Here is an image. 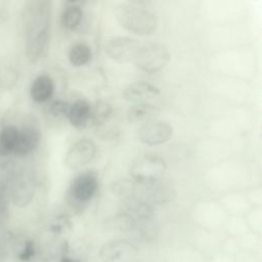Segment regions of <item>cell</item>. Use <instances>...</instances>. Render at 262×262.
Wrapping results in <instances>:
<instances>
[{
	"label": "cell",
	"mask_w": 262,
	"mask_h": 262,
	"mask_svg": "<svg viewBox=\"0 0 262 262\" xmlns=\"http://www.w3.org/2000/svg\"><path fill=\"white\" fill-rule=\"evenodd\" d=\"M52 6L48 0L26 2L21 11V24L25 35V50L31 62H37L47 52Z\"/></svg>",
	"instance_id": "1"
},
{
	"label": "cell",
	"mask_w": 262,
	"mask_h": 262,
	"mask_svg": "<svg viewBox=\"0 0 262 262\" xmlns=\"http://www.w3.org/2000/svg\"><path fill=\"white\" fill-rule=\"evenodd\" d=\"M116 17L127 31L139 35H151L157 29V17L143 3L130 1L118 5Z\"/></svg>",
	"instance_id": "2"
},
{
	"label": "cell",
	"mask_w": 262,
	"mask_h": 262,
	"mask_svg": "<svg viewBox=\"0 0 262 262\" xmlns=\"http://www.w3.org/2000/svg\"><path fill=\"white\" fill-rule=\"evenodd\" d=\"M37 190V176L33 168L23 166L14 169L9 184V202L17 208L28 207Z\"/></svg>",
	"instance_id": "3"
},
{
	"label": "cell",
	"mask_w": 262,
	"mask_h": 262,
	"mask_svg": "<svg viewBox=\"0 0 262 262\" xmlns=\"http://www.w3.org/2000/svg\"><path fill=\"white\" fill-rule=\"evenodd\" d=\"M167 164L163 158L155 154L138 156L130 166L132 181L140 186L149 185L162 179Z\"/></svg>",
	"instance_id": "4"
},
{
	"label": "cell",
	"mask_w": 262,
	"mask_h": 262,
	"mask_svg": "<svg viewBox=\"0 0 262 262\" xmlns=\"http://www.w3.org/2000/svg\"><path fill=\"white\" fill-rule=\"evenodd\" d=\"M170 60V53L166 46L160 43L140 44L133 63L140 71L155 74L163 70Z\"/></svg>",
	"instance_id": "5"
},
{
	"label": "cell",
	"mask_w": 262,
	"mask_h": 262,
	"mask_svg": "<svg viewBox=\"0 0 262 262\" xmlns=\"http://www.w3.org/2000/svg\"><path fill=\"white\" fill-rule=\"evenodd\" d=\"M98 189V177L94 171H85L73 179L69 190L68 201L76 207L89 203Z\"/></svg>",
	"instance_id": "6"
},
{
	"label": "cell",
	"mask_w": 262,
	"mask_h": 262,
	"mask_svg": "<svg viewBox=\"0 0 262 262\" xmlns=\"http://www.w3.org/2000/svg\"><path fill=\"white\" fill-rule=\"evenodd\" d=\"M172 126L164 121L152 120L144 123L137 133L138 140L146 145H159L167 142L172 136Z\"/></svg>",
	"instance_id": "7"
},
{
	"label": "cell",
	"mask_w": 262,
	"mask_h": 262,
	"mask_svg": "<svg viewBox=\"0 0 262 262\" xmlns=\"http://www.w3.org/2000/svg\"><path fill=\"white\" fill-rule=\"evenodd\" d=\"M137 248L129 239H114L104 244L99 255L105 262H130L137 254Z\"/></svg>",
	"instance_id": "8"
},
{
	"label": "cell",
	"mask_w": 262,
	"mask_h": 262,
	"mask_svg": "<svg viewBox=\"0 0 262 262\" xmlns=\"http://www.w3.org/2000/svg\"><path fill=\"white\" fill-rule=\"evenodd\" d=\"M96 145L89 138H81L68 150L64 164L71 169H79L89 164L95 157Z\"/></svg>",
	"instance_id": "9"
},
{
	"label": "cell",
	"mask_w": 262,
	"mask_h": 262,
	"mask_svg": "<svg viewBox=\"0 0 262 262\" xmlns=\"http://www.w3.org/2000/svg\"><path fill=\"white\" fill-rule=\"evenodd\" d=\"M140 44L130 37H114L105 45L106 54L118 62H133Z\"/></svg>",
	"instance_id": "10"
},
{
	"label": "cell",
	"mask_w": 262,
	"mask_h": 262,
	"mask_svg": "<svg viewBox=\"0 0 262 262\" xmlns=\"http://www.w3.org/2000/svg\"><path fill=\"white\" fill-rule=\"evenodd\" d=\"M41 141V132L39 128L33 125H25L18 128L17 140L14 148V155L25 157L33 154Z\"/></svg>",
	"instance_id": "11"
},
{
	"label": "cell",
	"mask_w": 262,
	"mask_h": 262,
	"mask_svg": "<svg viewBox=\"0 0 262 262\" xmlns=\"http://www.w3.org/2000/svg\"><path fill=\"white\" fill-rule=\"evenodd\" d=\"M135 222L151 220L155 215L154 207L138 195L126 198L123 203V211Z\"/></svg>",
	"instance_id": "12"
},
{
	"label": "cell",
	"mask_w": 262,
	"mask_h": 262,
	"mask_svg": "<svg viewBox=\"0 0 262 262\" xmlns=\"http://www.w3.org/2000/svg\"><path fill=\"white\" fill-rule=\"evenodd\" d=\"M161 93V89L146 81H137L130 84L124 90V97L135 103H144L157 97Z\"/></svg>",
	"instance_id": "13"
},
{
	"label": "cell",
	"mask_w": 262,
	"mask_h": 262,
	"mask_svg": "<svg viewBox=\"0 0 262 262\" xmlns=\"http://www.w3.org/2000/svg\"><path fill=\"white\" fill-rule=\"evenodd\" d=\"M140 187L142 188V192L138 196H140L150 205L165 204L173 198L172 187L169 186L167 183H164L162 179L149 185H144Z\"/></svg>",
	"instance_id": "14"
},
{
	"label": "cell",
	"mask_w": 262,
	"mask_h": 262,
	"mask_svg": "<svg viewBox=\"0 0 262 262\" xmlns=\"http://www.w3.org/2000/svg\"><path fill=\"white\" fill-rule=\"evenodd\" d=\"M54 93V81L48 75H39L36 77L30 87L31 98L37 103H43L52 97Z\"/></svg>",
	"instance_id": "15"
},
{
	"label": "cell",
	"mask_w": 262,
	"mask_h": 262,
	"mask_svg": "<svg viewBox=\"0 0 262 262\" xmlns=\"http://www.w3.org/2000/svg\"><path fill=\"white\" fill-rule=\"evenodd\" d=\"M39 254V249L33 238L26 237L16 241L10 248V257L15 262H33Z\"/></svg>",
	"instance_id": "16"
},
{
	"label": "cell",
	"mask_w": 262,
	"mask_h": 262,
	"mask_svg": "<svg viewBox=\"0 0 262 262\" xmlns=\"http://www.w3.org/2000/svg\"><path fill=\"white\" fill-rule=\"evenodd\" d=\"M91 105L86 99H77L70 105L68 119L72 126L76 128H84L90 120Z\"/></svg>",
	"instance_id": "17"
},
{
	"label": "cell",
	"mask_w": 262,
	"mask_h": 262,
	"mask_svg": "<svg viewBox=\"0 0 262 262\" xmlns=\"http://www.w3.org/2000/svg\"><path fill=\"white\" fill-rule=\"evenodd\" d=\"M160 113V108L151 103H135L127 112V119L132 123H147L152 121Z\"/></svg>",
	"instance_id": "18"
},
{
	"label": "cell",
	"mask_w": 262,
	"mask_h": 262,
	"mask_svg": "<svg viewBox=\"0 0 262 262\" xmlns=\"http://www.w3.org/2000/svg\"><path fill=\"white\" fill-rule=\"evenodd\" d=\"M18 134V127L12 124L0 128V157H7L14 152Z\"/></svg>",
	"instance_id": "19"
},
{
	"label": "cell",
	"mask_w": 262,
	"mask_h": 262,
	"mask_svg": "<svg viewBox=\"0 0 262 262\" xmlns=\"http://www.w3.org/2000/svg\"><path fill=\"white\" fill-rule=\"evenodd\" d=\"M83 17V10L80 5L71 3L67 5L60 14V25L63 29L72 31L75 30L81 23Z\"/></svg>",
	"instance_id": "20"
},
{
	"label": "cell",
	"mask_w": 262,
	"mask_h": 262,
	"mask_svg": "<svg viewBox=\"0 0 262 262\" xmlns=\"http://www.w3.org/2000/svg\"><path fill=\"white\" fill-rule=\"evenodd\" d=\"M91 48L85 43L74 44L69 51V60L74 67H81L91 60Z\"/></svg>",
	"instance_id": "21"
},
{
	"label": "cell",
	"mask_w": 262,
	"mask_h": 262,
	"mask_svg": "<svg viewBox=\"0 0 262 262\" xmlns=\"http://www.w3.org/2000/svg\"><path fill=\"white\" fill-rule=\"evenodd\" d=\"M112 111L113 107L108 102L103 100L97 101L93 106H91L90 121L95 126H101L108 120Z\"/></svg>",
	"instance_id": "22"
},
{
	"label": "cell",
	"mask_w": 262,
	"mask_h": 262,
	"mask_svg": "<svg viewBox=\"0 0 262 262\" xmlns=\"http://www.w3.org/2000/svg\"><path fill=\"white\" fill-rule=\"evenodd\" d=\"M134 224L135 221L124 212H120L118 215L114 216L112 219L107 221V227L110 229L128 233L133 229Z\"/></svg>",
	"instance_id": "23"
},
{
	"label": "cell",
	"mask_w": 262,
	"mask_h": 262,
	"mask_svg": "<svg viewBox=\"0 0 262 262\" xmlns=\"http://www.w3.org/2000/svg\"><path fill=\"white\" fill-rule=\"evenodd\" d=\"M16 69L8 62L0 66V87L3 89H10L17 81Z\"/></svg>",
	"instance_id": "24"
},
{
	"label": "cell",
	"mask_w": 262,
	"mask_h": 262,
	"mask_svg": "<svg viewBox=\"0 0 262 262\" xmlns=\"http://www.w3.org/2000/svg\"><path fill=\"white\" fill-rule=\"evenodd\" d=\"M70 225H71V222H70V219L68 218V216H66V215H58V216H55L50 221L49 229L53 233L59 234L62 231H64L68 227H70Z\"/></svg>",
	"instance_id": "25"
},
{
	"label": "cell",
	"mask_w": 262,
	"mask_h": 262,
	"mask_svg": "<svg viewBox=\"0 0 262 262\" xmlns=\"http://www.w3.org/2000/svg\"><path fill=\"white\" fill-rule=\"evenodd\" d=\"M70 104L63 100H54L49 105V113L51 116L60 118V117H67L69 113Z\"/></svg>",
	"instance_id": "26"
},
{
	"label": "cell",
	"mask_w": 262,
	"mask_h": 262,
	"mask_svg": "<svg viewBox=\"0 0 262 262\" xmlns=\"http://www.w3.org/2000/svg\"><path fill=\"white\" fill-rule=\"evenodd\" d=\"M59 262H78V261L75 260V259H73V258H71V257L64 256V257H62V258L60 259Z\"/></svg>",
	"instance_id": "27"
},
{
	"label": "cell",
	"mask_w": 262,
	"mask_h": 262,
	"mask_svg": "<svg viewBox=\"0 0 262 262\" xmlns=\"http://www.w3.org/2000/svg\"><path fill=\"white\" fill-rule=\"evenodd\" d=\"M3 257H4V246L0 241V261L3 259Z\"/></svg>",
	"instance_id": "28"
},
{
	"label": "cell",
	"mask_w": 262,
	"mask_h": 262,
	"mask_svg": "<svg viewBox=\"0 0 262 262\" xmlns=\"http://www.w3.org/2000/svg\"><path fill=\"white\" fill-rule=\"evenodd\" d=\"M0 210H1V209H0Z\"/></svg>",
	"instance_id": "29"
}]
</instances>
